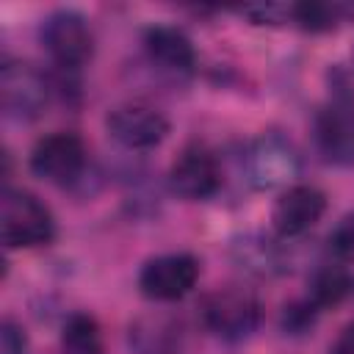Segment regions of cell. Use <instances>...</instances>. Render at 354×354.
<instances>
[{
	"label": "cell",
	"instance_id": "ba28073f",
	"mask_svg": "<svg viewBox=\"0 0 354 354\" xmlns=\"http://www.w3.org/2000/svg\"><path fill=\"white\" fill-rule=\"evenodd\" d=\"M105 127H108V136L119 147L133 149V152L158 147L169 133L166 116L147 102H122L111 108Z\"/></svg>",
	"mask_w": 354,
	"mask_h": 354
},
{
	"label": "cell",
	"instance_id": "7a4b0ae2",
	"mask_svg": "<svg viewBox=\"0 0 354 354\" xmlns=\"http://www.w3.org/2000/svg\"><path fill=\"white\" fill-rule=\"evenodd\" d=\"M243 171L249 185L257 191L290 188L301 171V155L282 133H263L249 144L243 155Z\"/></svg>",
	"mask_w": 354,
	"mask_h": 354
},
{
	"label": "cell",
	"instance_id": "e0dca14e",
	"mask_svg": "<svg viewBox=\"0 0 354 354\" xmlns=\"http://www.w3.org/2000/svg\"><path fill=\"white\" fill-rule=\"evenodd\" d=\"M326 252L335 257V263H351L354 260V210L343 213L335 227L326 235Z\"/></svg>",
	"mask_w": 354,
	"mask_h": 354
},
{
	"label": "cell",
	"instance_id": "9a60e30c",
	"mask_svg": "<svg viewBox=\"0 0 354 354\" xmlns=\"http://www.w3.org/2000/svg\"><path fill=\"white\" fill-rule=\"evenodd\" d=\"M64 354H102L100 324L88 313H72L61 332Z\"/></svg>",
	"mask_w": 354,
	"mask_h": 354
},
{
	"label": "cell",
	"instance_id": "3957f363",
	"mask_svg": "<svg viewBox=\"0 0 354 354\" xmlns=\"http://www.w3.org/2000/svg\"><path fill=\"white\" fill-rule=\"evenodd\" d=\"M202 324L221 340H243L260 324V301L252 290L227 285L205 296L199 307Z\"/></svg>",
	"mask_w": 354,
	"mask_h": 354
},
{
	"label": "cell",
	"instance_id": "52a82bcc",
	"mask_svg": "<svg viewBox=\"0 0 354 354\" xmlns=\"http://www.w3.org/2000/svg\"><path fill=\"white\" fill-rule=\"evenodd\" d=\"M199 279V260L185 252L160 254L144 263L138 288L152 301H177L194 290Z\"/></svg>",
	"mask_w": 354,
	"mask_h": 354
},
{
	"label": "cell",
	"instance_id": "7c38bea8",
	"mask_svg": "<svg viewBox=\"0 0 354 354\" xmlns=\"http://www.w3.org/2000/svg\"><path fill=\"white\" fill-rule=\"evenodd\" d=\"M144 50L149 61L163 72H191L196 64V53L191 39L171 25H155L144 33Z\"/></svg>",
	"mask_w": 354,
	"mask_h": 354
},
{
	"label": "cell",
	"instance_id": "5b68a950",
	"mask_svg": "<svg viewBox=\"0 0 354 354\" xmlns=\"http://www.w3.org/2000/svg\"><path fill=\"white\" fill-rule=\"evenodd\" d=\"M86 163H88V152H86L83 138L66 130L39 138L30 152L33 174L55 185H69L80 180V174L86 171Z\"/></svg>",
	"mask_w": 354,
	"mask_h": 354
},
{
	"label": "cell",
	"instance_id": "2e32d148",
	"mask_svg": "<svg viewBox=\"0 0 354 354\" xmlns=\"http://www.w3.org/2000/svg\"><path fill=\"white\" fill-rule=\"evenodd\" d=\"M348 14H351V8L343 3H296L290 8V19L313 33L337 28Z\"/></svg>",
	"mask_w": 354,
	"mask_h": 354
},
{
	"label": "cell",
	"instance_id": "d6986e66",
	"mask_svg": "<svg viewBox=\"0 0 354 354\" xmlns=\"http://www.w3.org/2000/svg\"><path fill=\"white\" fill-rule=\"evenodd\" d=\"M329 354H354V324H346L340 329V335L335 337Z\"/></svg>",
	"mask_w": 354,
	"mask_h": 354
},
{
	"label": "cell",
	"instance_id": "8fae6325",
	"mask_svg": "<svg viewBox=\"0 0 354 354\" xmlns=\"http://www.w3.org/2000/svg\"><path fill=\"white\" fill-rule=\"evenodd\" d=\"M324 210H326V196L315 185L293 183L290 188L279 194L271 210V224H274L277 238L290 241V238L304 235L310 227L321 221Z\"/></svg>",
	"mask_w": 354,
	"mask_h": 354
},
{
	"label": "cell",
	"instance_id": "9c48e42d",
	"mask_svg": "<svg viewBox=\"0 0 354 354\" xmlns=\"http://www.w3.org/2000/svg\"><path fill=\"white\" fill-rule=\"evenodd\" d=\"M315 141L329 163H354V97L335 91L315 116Z\"/></svg>",
	"mask_w": 354,
	"mask_h": 354
},
{
	"label": "cell",
	"instance_id": "8992f818",
	"mask_svg": "<svg viewBox=\"0 0 354 354\" xmlns=\"http://www.w3.org/2000/svg\"><path fill=\"white\" fill-rule=\"evenodd\" d=\"M50 100L44 75L25 61H3L0 69V105L8 119H36Z\"/></svg>",
	"mask_w": 354,
	"mask_h": 354
},
{
	"label": "cell",
	"instance_id": "4fadbf2b",
	"mask_svg": "<svg viewBox=\"0 0 354 354\" xmlns=\"http://www.w3.org/2000/svg\"><path fill=\"white\" fill-rule=\"evenodd\" d=\"M232 260L252 277H277L288 271V254L279 241L252 232L232 243Z\"/></svg>",
	"mask_w": 354,
	"mask_h": 354
},
{
	"label": "cell",
	"instance_id": "ac0fdd59",
	"mask_svg": "<svg viewBox=\"0 0 354 354\" xmlns=\"http://www.w3.org/2000/svg\"><path fill=\"white\" fill-rule=\"evenodd\" d=\"M28 351V337H25V329L6 318L0 324V354H25Z\"/></svg>",
	"mask_w": 354,
	"mask_h": 354
},
{
	"label": "cell",
	"instance_id": "277c9868",
	"mask_svg": "<svg viewBox=\"0 0 354 354\" xmlns=\"http://www.w3.org/2000/svg\"><path fill=\"white\" fill-rule=\"evenodd\" d=\"M41 44L53 64L64 72L80 69L94 53V33L88 19L72 8L53 11L41 25Z\"/></svg>",
	"mask_w": 354,
	"mask_h": 354
},
{
	"label": "cell",
	"instance_id": "5bb4252c",
	"mask_svg": "<svg viewBox=\"0 0 354 354\" xmlns=\"http://www.w3.org/2000/svg\"><path fill=\"white\" fill-rule=\"evenodd\" d=\"M351 293V277L348 271L340 266V263H329L324 268H318L310 279V293H307V301L321 310V307H332V304H340L346 296Z\"/></svg>",
	"mask_w": 354,
	"mask_h": 354
},
{
	"label": "cell",
	"instance_id": "30bf717a",
	"mask_svg": "<svg viewBox=\"0 0 354 354\" xmlns=\"http://www.w3.org/2000/svg\"><path fill=\"white\" fill-rule=\"evenodd\" d=\"M218 185H221L218 160L210 149L199 144L185 147L169 166V188L180 199H188V202L207 199L218 191Z\"/></svg>",
	"mask_w": 354,
	"mask_h": 354
},
{
	"label": "cell",
	"instance_id": "6da1fadb",
	"mask_svg": "<svg viewBox=\"0 0 354 354\" xmlns=\"http://www.w3.org/2000/svg\"><path fill=\"white\" fill-rule=\"evenodd\" d=\"M55 221L50 207L28 191L6 188L0 199V238L8 249H36L50 243Z\"/></svg>",
	"mask_w": 354,
	"mask_h": 354
}]
</instances>
